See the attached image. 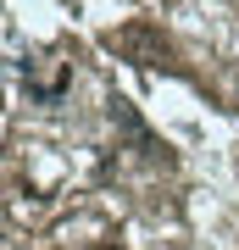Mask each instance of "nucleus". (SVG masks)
Instances as JSON below:
<instances>
[{"label":"nucleus","mask_w":239,"mask_h":250,"mask_svg":"<svg viewBox=\"0 0 239 250\" xmlns=\"http://www.w3.org/2000/svg\"><path fill=\"white\" fill-rule=\"evenodd\" d=\"M111 45H117V50H139V56H145V67H173L167 39H156L151 28H123V34H117Z\"/></svg>","instance_id":"1"}]
</instances>
